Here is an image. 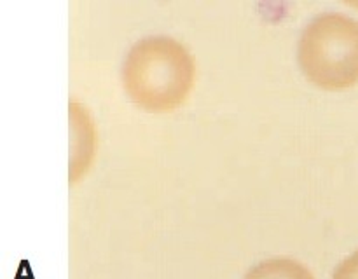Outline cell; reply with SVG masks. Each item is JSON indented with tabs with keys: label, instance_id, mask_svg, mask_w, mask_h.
<instances>
[{
	"label": "cell",
	"instance_id": "1",
	"mask_svg": "<svg viewBox=\"0 0 358 279\" xmlns=\"http://www.w3.org/2000/svg\"><path fill=\"white\" fill-rule=\"evenodd\" d=\"M121 79L128 96L145 110L166 112L184 103L194 82V61L170 35H147L126 52Z\"/></svg>",
	"mask_w": 358,
	"mask_h": 279
},
{
	"label": "cell",
	"instance_id": "2",
	"mask_svg": "<svg viewBox=\"0 0 358 279\" xmlns=\"http://www.w3.org/2000/svg\"><path fill=\"white\" fill-rule=\"evenodd\" d=\"M297 61L311 82L327 89L358 80V20L339 10L318 13L303 27Z\"/></svg>",
	"mask_w": 358,
	"mask_h": 279
},
{
	"label": "cell",
	"instance_id": "3",
	"mask_svg": "<svg viewBox=\"0 0 358 279\" xmlns=\"http://www.w3.org/2000/svg\"><path fill=\"white\" fill-rule=\"evenodd\" d=\"M243 279H315V276L299 260L273 257L252 265Z\"/></svg>",
	"mask_w": 358,
	"mask_h": 279
},
{
	"label": "cell",
	"instance_id": "4",
	"mask_svg": "<svg viewBox=\"0 0 358 279\" xmlns=\"http://www.w3.org/2000/svg\"><path fill=\"white\" fill-rule=\"evenodd\" d=\"M332 279H358V250L339 262L332 272Z\"/></svg>",
	"mask_w": 358,
	"mask_h": 279
}]
</instances>
